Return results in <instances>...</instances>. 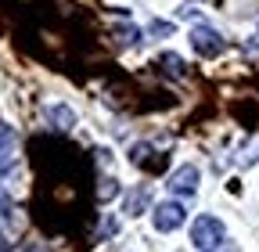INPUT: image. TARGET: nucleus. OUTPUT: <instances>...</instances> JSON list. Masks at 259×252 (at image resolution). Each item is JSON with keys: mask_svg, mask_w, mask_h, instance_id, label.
Masks as SVG:
<instances>
[{"mask_svg": "<svg viewBox=\"0 0 259 252\" xmlns=\"http://www.w3.org/2000/svg\"><path fill=\"white\" fill-rule=\"evenodd\" d=\"M97 198L101 202H112V198H119V180H101V187H97Z\"/></svg>", "mask_w": 259, "mask_h": 252, "instance_id": "obj_8", "label": "nucleus"}, {"mask_svg": "<svg viewBox=\"0 0 259 252\" xmlns=\"http://www.w3.org/2000/svg\"><path fill=\"white\" fill-rule=\"evenodd\" d=\"M158 65H162V69H169V76H184V58H177V54H162V58H158Z\"/></svg>", "mask_w": 259, "mask_h": 252, "instance_id": "obj_7", "label": "nucleus"}, {"mask_svg": "<svg viewBox=\"0 0 259 252\" xmlns=\"http://www.w3.org/2000/svg\"><path fill=\"white\" fill-rule=\"evenodd\" d=\"M4 248H8V241H4V234H0V252H4Z\"/></svg>", "mask_w": 259, "mask_h": 252, "instance_id": "obj_13", "label": "nucleus"}, {"mask_svg": "<svg viewBox=\"0 0 259 252\" xmlns=\"http://www.w3.org/2000/svg\"><path fill=\"white\" fill-rule=\"evenodd\" d=\"M119 40L122 44H141V29L137 25H119Z\"/></svg>", "mask_w": 259, "mask_h": 252, "instance_id": "obj_10", "label": "nucleus"}, {"mask_svg": "<svg viewBox=\"0 0 259 252\" xmlns=\"http://www.w3.org/2000/svg\"><path fill=\"white\" fill-rule=\"evenodd\" d=\"M191 47H194V54H202V58H216V54H223L227 40L216 33V29H209V25H194L191 29Z\"/></svg>", "mask_w": 259, "mask_h": 252, "instance_id": "obj_3", "label": "nucleus"}, {"mask_svg": "<svg viewBox=\"0 0 259 252\" xmlns=\"http://www.w3.org/2000/svg\"><path fill=\"white\" fill-rule=\"evenodd\" d=\"M191 241L198 245V248H212V245H220L223 241V220H216V216H198L191 224Z\"/></svg>", "mask_w": 259, "mask_h": 252, "instance_id": "obj_1", "label": "nucleus"}, {"mask_svg": "<svg viewBox=\"0 0 259 252\" xmlns=\"http://www.w3.org/2000/svg\"><path fill=\"white\" fill-rule=\"evenodd\" d=\"M198 180H202L198 166L187 162V166H180V170L169 177V191H177V195H194V191H198Z\"/></svg>", "mask_w": 259, "mask_h": 252, "instance_id": "obj_4", "label": "nucleus"}, {"mask_svg": "<svg viewBox=\"0 0 259 252\" xmlns=\"http://www.w3.org/2000/svg\"><path fill=\"white\" fill-rule=\"evenodd\" d=\"M15 141H18L15 126H4V122H0V151H11V148H15Z\"/></svg>", "mask_w": 259, "mask_h": 252, "instance_id": "obj_9", "label": "nucleus"}, {"mask_svg": "<svg viewBox=\"0 0 259 252\" xmlns=\"http://www.w3.org/2000/svg\"><path fill=\"white\" fill-rule=\"evenodd\" d=\"M47 122H54V130H69V126H76V112L69 105H54L47 108Z\"/></svg>", "mask_w": 259, "mask_h": 252, "instance_id": "obj_5", "label": "nucleus"}, {"mask_svg": "<svg viewBox=\"0 0 259 252\" xmlns=\"http://www.w3.org/2000/svg\"><path fill=\"white\" fill-rule=\"evenodd\" d=\"M148 202H151V187L144 184V187H137V191H130V198H126V213H130V216H141V213L148 209Z\"/></svg>", "mask_w": 259, "mask_h": 252, "instance_id": "obj_6", "label": "nucleus"}, {"mask_svg": "<svg viewBox=\"0 0 259 252\" xmlns=\"http://www.w3.org/2000/svg\"><path fill=\"white\" fill-rule=\"evenodd\" d=\"M0 209H4V213H11V198H8V191H4V187H0Z\"/></svg>", "mask_w": 259, "mask_h": 252, "instance_id": "obj_12", "label": "nucleus"}, {"mask_svg": "<svg viewBox=\"0 0 259 252\" xmlns=\"http://www.w3.org/2000/svg\"><path fill=\"white\" fill-rule=\"evenodd\" d=\"M184 220H187V209H184L180 202H158L155 213H151V224H155V231H162V234L184 227Z\"/></svg>", "mask_w": 259, "mask_h": 252, "instance_id": "obj_2", "label": "nucleus"}, {"mask_svg": "<svg viewBox=\"0 0 259 252\" xmlns=\"http://www.w3.org/2000/svg\"><path fill=\"white\" fill-rule=\"evenodd\" d=\"M151 33L155 36H169L173 33V22H151Z\"/></svg>", "mask_w": 259, "mask_h": 252, "instance_id": "obj_11", "label": "nucleus"}]
</instances>
